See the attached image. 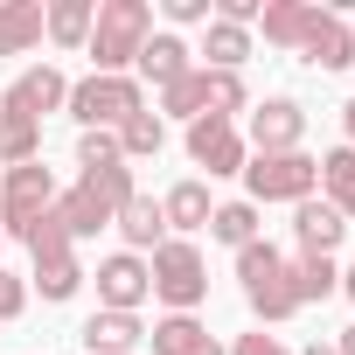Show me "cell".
Listing matches in <instances>:
<instances>
[{
  "label": "cell",
  "mask_w": 355,
  "mask_h": 355,
  "mask_svg": "<svg viewBox=\"0 0 355 355\" xmlns=\"http://www.w3.org/2000/svg\"><path fill=\"white\" fill-rule=\"evenodd\" d=\"M153 35V8L146 0H98V21H91V77H132V56Z\"/></svg>",
  "instance_id": "6da1fadb"
},
{
  "label": "cell",
  "mask_w": 355,
  "mask_h": 355,
  "mask_svg": "<svg viewBox=\"0 0 355 355\" xmlns=\"http://www.w3.org/2000/svg\"><path fill=\"white\" fill-rule=\"evenodd\" d=\"M202 77H209V112H216V119L251 112V84H244V70H202Z\"/></svg>",
  "instance_id": "f546056e"
},
{
  "label": "cell",
  "mask_w": 355,
  "mask_h": 355,
  "mask_svg": "<svg viewBox=\"0 0 355 355\" xmlns=\"http://www.w3.org/2000/svg\"><path fill=\"white\" fill-rule=\"evenodd\" d=\"M42 49V0H0V56Z\"/></svg>",
  "instance_id": "ffe728a7"
},
{
  "label": "cell",
  "mask_w": 355,
  "mask_h": 355,
  "mask_svg": "<svg viewBox=\"0 0 355 355\" xmlns=\"http://www.w3.org/2000/svg\"><path fill=\"white\" fill-rule=\"evenodd\" d=\"M56 174L42 167V160H28V167H8V174H0V237H35L42 230V216L56 209Z\"/></svg>",
  "instance_id": "52a82bcc"
},
{
  "label": "cell",
  "mask_w": 355,
  "mask_h": 355,
  "mask_svg": "<svg viewBox=\"0 0 355 355\" xmlns=\"http://www.w3.org/2000/svg\"><path fill=\"white\" fill-rule=\"evenodd\" d=\"M341 237H348V223H341V209H334V202L306 196V202L293 209V244H300L306 258H334V251H341Z\"/></svg>",
  "instance_id": "9a60e30c"
},
{
  "label": "cell",
  "mask_w": 355,
  "mask_h": 355,
  "mask_svg": "<svg viewBox=\"0 0 355 355\" xmlns=\"http://www.w3.org/2000/svg\"><path fill=\"white\" fill-rule=\"evenodd\" d=\"M306 196H320V160L300 146V153H251L244 160V202H306Z\"/></svg>",
  "instance_id": "5b68a950"
},
{
  "label": "cell",
  "mask_w": 355,
  "mask_h": 355,
  "mask_svg": "<svg viewBox=\"0 0 355 355\" xmlns=\"http://www.w3.org/2000/svg\"><path fill=\"white\" fill-rule=\"evenodd\" d=\"M112 230L125 237V251H139V258H153L160 244H167V216H160V202L153 196H132L119 216H112Z\"/></svg>",
  "instance_id": "ac0fdd59"
},
{
  "label": "cell",
  "mask_w": 355,
  "mask_h": 355,
  "mask_svg": "<svg viewBox=\"0 0 355 355\" xmlns=\"http://www.w3.org/2000/svg\"><path fill=\"white\" fill-rule=\"evenodd\" d=\"M202 355H230V348H223V341H216V334H209V348H202Z\"/></svg>",
  "instance_id": "f35d334b"
},
{
  "label": "cell",
  "mask_w": 355,
  "mask_h": 355,
  "mask_svg": "<svg viewBox=\"0 0 355 355\" xmlns=\"http://www.w3.org/2000/svg\"><path fill=\"white\" fill-rule=\"evenodd\" d=\"M63 112L84 132H119L132 112H146V91H139V77H77L70 98H63Z\"/></svg>",
  "instance_id": "ba28073f"
},
{
  "label": "cell",
  "mask_w": 355,
  "mask_h": 355,
  "mask_svg": "<svg viewBox=\"0 0 355 355\" xmlns=\"http://www.w3.org/2000/svg\"><path fill=\"white\" fill-rule=\"evenodd\" d=\"M230 355H293V348H286L279 334H265V327H251V334H237V341H230Z\"/></svg>",
  "instance_id": "836d02e7"
},
{
  "label": "cell",
  "mask_w": 355,
  "mask_h": 355,
  "mask_svg": "<svg viewBox=\"0 0 355 355\" xmlns=\"http://www.w3.org/2000/svg\"><path fill=\"white\" fill-rule=\"evenodd\" d=\"M341 132H348V139H341V146H348V153H355V98H348V105H341Z\"/></svg>",
  "instance_id": "e575fe53"
},
{
  "label": "cell",
  "mask_w": 355,
  "mask_h": 355,
  "mask_svg": "<svg viewBox=\"0 0 355 355\" xmlns=\"http://www.w3.org/2000/svg\"><path fill=\"white\" fill-rule=\"evenodd\" d=\"M334 355H355V327H341V341H334Z\"/></svg>",
  "instance_id": "d590c367"
},
{
  "label": "cell",
  "mask_w": 355,
  "mask_h": 355,
  "mask_svg": "<svg viewBox=\"0 0 355 355\" xmlns=\"http://www.w3.org/2000/svg\"><path fill=\"white\" fill-rule=\"evenodd\" d=\"M21 313H28V279H15L0 265V320H21Z\"/></svg>",
  "instance_id": "d6a6232c"
},
{
  "label": "cell",
  "mask_w": 355,
  "mask_h": 355,
  "mask_svg": "<svg viewBox=\"0 0 355 355\" xmlns=\"http://www.w3.org/2000/svg\"><path fill=\"white\" fill-rule=\"evenodd\" d=\"M28 160H42V125L0 112V167H28Z\"/></svg>",
  "instance_id": "f1b7e54d"
},
{
  "label": "cell",
  "mask_w": 355,
  "mask_h": 355,
  "mask_svg": "<svg viewBox=\"0 0 355 355\" xmlns=\"http://www.w3.org/2000/svg\"><path fill=\"white\" fill-rule=\"evenodd\" d=\"M160 15H167L174 28H209L216 8H209V0H160Z\"/></svg>",
  "instance_id": "1f68e13d"
},
{
  "label": "cell",
  "mask_w": 355,
  "mask_h": 355,
  "mask_svg": "<svg viewBox=\"0 0 355 355\" xmlns=\"http://www.w3.org/2000/svg\"><path fill=\"white\" fill-rule=\"evenodd\" d=\"M300 355H334V341H306V348H300Z\"/></svg>",
  "instance_id": "8d00e7d4"
},
{
  "label": "cell",
  "mask_w": 355,
  "mask_h": 355,
  "mask_svg": "<svg viewBox=\"0 0 355 355\" xmlns=\"http://www.w3.org/2000/svg\"><path fill=\"white\" fill-rule=\"evenodd\" d=\"M160 216H167V237H196V230H209V216H216V202H209V182H174L167 196H160Z\"/></svg>",
  "instance_id": "e0dca14e"
},
{
  "label": "cell",
  "mask_w": 355,
  "mask_h": 355,
  "mask_svg": "<svg viewBox=\"0 0 355 355\" xmlns=\"http://www.w3.org/2000/svg\"><path fill=\"white\" fill-rule=\"evenodd\" d=\"M160 146H167V119H160L153 105H146V112H132V119L119 125V160H125V167H132V160H153Z\"/></svg>",
  "instance_id": "484cf974"
},
{
  "label": "cell",
  "mask_w": 355,
  "mask_h": 355,
  "mask_svg": "<svg viewBox=\"0 0 355 355\" xmlns=\"http://www.w3.org/2000/svg\"><path fill=\"white\" fill-rule=\"evenodd\" d=\"M0 244H8V237H0Z\"/></svg>",
  "instance_id": "ab89813d"
},
{
  "label": "cell",
  "mask_w": 355,
  "mask_h": 355,
  "mask_svg": "<svg viewBox=\"0 0 355 355\" xmlns=\"http://www.w3.org/2000/svg\"><path fill=\"white\" fill-rule=\"evenodd\" d=\"M139 189H132V167L119 160V167H98V174H84V182H70L63 196H56V223L70 230V244H84V237H98V230H112V216L132 202Z\"/></svg>",
  "instance_id": "7a4b0ae2"
},
{
  "label": "cell",
  "mask_w": 355,
  "mask_h": 355,
  "mask_svg": "<svg viewBox=\"0 0 355 355\" xmlns=\"http://www.w3.org/2000/svg\"><path fill=\"white\" fill-rule=\"evenodd\" d=\"M196 70V49L182 42V35H174V28H153L146 35V49L132 56V77H139V91L153 84V91H167V84H182Z\"/></svg>",
  "instance_id": "5bb4252c"
},
{
  "label": "cell",
  "mask_w": 355,
  "mask_h": 355,
  "mask_svg": "<svg viewBox=\"0 0 355 355\" xmlns=\"http://www.w3.org/2000/svg\"><path fill=\"white\" fill-rule=\"evenodd\" d=\"M77 341H84V355H132V348H146V320L139 313H91L84 327H77Z\"/></svg>",
  "instance_id": "2e32d148"
},
{
  "label": "cell",
  "mask_w": 355,
  "mask_h": 355,
  "mask_svg": "<svg viewBox=\"0 0 355 355\" xmlns=\"http://www.w3.org/2000/svg\"><path fill=\"white\" fill-rule=\"evenodd\" d=\"M286 279H293V300H300V306L341 293V265H334V258H306V251H300V258H286Z\"/></svg>",
  "instance_id": "cb8c5ba5"
},
{
  "label": "cell",
  "mask_w": 355,
  "mask_h": 355,
  "mask_svg": "<svg viewBox=\"0 0 355 355\" xmlns=\"http://www.w3.org/2000/svg\"><path fill=\"white\" fill-rule=\"evenodd\" d=\"M146 348H153V355H202V348H209V327H202L196 313H160V320L146 327Z\"/></svg>",
  "instance_id": "7402d4cb"
},
{
  "label": "cell",
  "mask_w": 355,
  "mask_h": 355,
  "mask_svg": "<svg viewBox=\"0 0 355 355\" xmlns=\"http://www.w3.org/2000/svg\"><path fill=\"white\" fill-rule=\"evenodd\" d=\"M313 0H265V15H258V28H265V42L272 49H293L300 56V42H306V28H313Z\"/></svg>",
  "instance_id": "d6986e66"
},
{
  "label": "cell",
  "mask_w": 355,
  "mask_h": 355,
  "mask_svg": "<svg viewBox=\"0 0 355 355\" xmlns=\"http://www.w3.org/2000/svg\"><path fill=\"white\" fill-rule=\"evenodd\" d=\"M189 160L196 167H209V182H230V174H244V160H251V146H244V132H237V119H216V112H202V119H189Z\"/></svg>",
  "instance_id": "30bf717a"
},
{
  "label": "cell",
  "mask_w": 355,
  "mask_h": 355,
  "mask_svg": "<svg viewBox=\"0 0 355 355\" xmlns=\"http://www.w3.org/2000/svg\"><path fill=\"white\" fill-rule=\"evenodd\" d=\"M300 63L306 70H355V21L348 15H334V8H320L313 15V28H306V42H300Z\"/></svg>",
  "instance_id": "4fadbf2b"
},
{
  "label": "cell",
  "mask_w": 355,
  "mask_h": 355,
  "mask_svg": "<svg viewBox=\"0 0 355 355\" xmlns=\"http://www.w3.org/2000/svg\"><path fill=\"white\" fill-rule=\"evenodd\" d=\"M146 300H153V279H146V258H139V251L98 258V306H105V313H139Z\"/></svg>",
  "instance_id": "7c38bea8"
},
{
  "label": "cell",
  "mask_w": 355,
  "mask_h": 355,
  "mask_svg": "<svg viewBox=\"0 0 355 355\" xmlns=\"http://www.w3.org/2000/svg\"><path fill=\"white\" fill-rule=\"evenodd\" d=\"M63 98H70V77L56 70V63H28V70H15V84L0 91V112H15V119H49V112H63Z\"/></svg>",
  "instance_id": "8fae6325"
},
{
  "label": "cell",
  "mask_w": 355,
  "mask_h": 355,
  "mask_svg": "<svg viewBox=\"0 0 355 355\" xmlns=\"http://www.w3.org/2000/svg\"><path fill=\"white\" fill-rule=\"evenodd\" d=\"M244 146L251 153H300V139H306V105L300 98H251V112H244Z\"/></svg>",
  "instance_id": "9c48e42d"
},
{
  "label": "cell",
  "mask_w": 355,
  "mask_h": 355,
  "mask_svg": "<svg viewBox=\"0 0 355 355\" xmlns=\"http://www.w3.org/2000/svg\"><path fill=\"white\" fill-rule=\"evenodd\" d=\"M202 70H244L251 63V28H230V21H216L209 15V28H202Z\"/></svg>",
  "instance_id": "603a6c76"
},
{
  "label": "cell",
  "mask_w": 355,
  "mask_h": 355,
  "mask_svg": "<svg viewBox=\"0 0 355 355\" xmlns=\"http://www.w3.org/2000/svg\"><path fill=\"white\" fill-rule=\"evenodd\" d=\"M91 21H98V0H56V8H42V35L56 49H84Z\"/></svg>",
  "instance_id": "44dd1931"
},
{
  "label": "cell",
  "mask_w": 355,
  "mask_h": 355,
  "mask_svg": "<svg viewBox=\"0 0 355 355\" xmlns=\"http://www.w3.org/2000/svg\"><path fill=\"white\" fill-rule=\"evenodd\" d=\"M320 202H334L341 223H355V153L348 146H327L320 153Z\"/></svg>",
  "instance_id": "d4e9b609"
},
{
  "label": "cell",
  "mask_w": 355,
  "mask_h": 355,
  "mask_svg": "<svg viewBox=\"0 0 355 355\" xmlns=\"http://www.w3.org/2000/svg\"><path fill=\"white\" fill-rule=\"evenodd\" d=\"M153 112H160V119H182V125H189V119H202V112H209V77H202V63H196L182 84H167Z\"/></svg>",
  "instance_id": "4316f807"
},
{
  "label": "cell",
  "mask_w": 355,
  "mask_h": 355,
  "mask_svg": "<svg viewBox=\"0 0 355 355\" xmlns=\"http://www.w3.org/2000/svg\"><path fill=\"white\" fill-rule=\"evenodd\" d=\"M28 258H35V272H28V293H42L49 306H63V300H77L84 293V258H77V244H70V230L56 223V209L42 216V230L28 237Z\"/></svg>",
  "instance_id": "8992f818"
},
{
  "label": "cell",
  "mask_w": 355,
  "mask_h": 355,
  "mask_svg": "<svg viewBox=\"0 0 355 355\" xmlns=\"http://www.w3.org/2000/svg\"><path fill=\"white\" fill-rule=\"evenodd\" d=\"M77 167H84V174L119 167V132H84V139H77Z\"/></svg>",
  "instance_id": "4dcf8cb0"
},
{
  "label": "cell",
  "mask_w": 355,
  "mask_h": 355,
  "mask_svg": "<svg viewBox=\"0 0 355 355\" xmlns=\"http://www.w3.org/2000/svg\"><path fill=\"white\" fill-rule=\"evenodd\" d=\"M237 286H244V306H251L265 327H279V320H293V313H300L293 279H286V251H279L272 237H258V244H244V251H237Z\"/></svg>",
  "instance_id": "3957f363"
},
{
  "label": "cell",
  "mask_w": 355,
  "mask_h": 355,
  "mask_svg": "<svg viewBox=\"0 0 355 355\" xmlns=\"http://www.w3.org/2000/svg\"><path fill=\"white\" fill-rule=\"evenodd\" d=\"M258 202H216V216H209V237L216 244H230V251H244V244H258Z\"/></svg>",
  "instance_id": "83f0119b"
},
{
  "label": "cell",
  "mask_w": 355,
  "mask_h": 355,
  "mask_svg": "<svg viewBox=\"0 0 355 355\" xmlns=\"http://www.w3.org/2000/svg\"><path fill=\"white\" fill-rule=\"evenodd\" d=\"M146 279H153V300L167 313H196L209 300V265H202V244L196 237H167L146 258Z\"/></svg>",
  "instance_id": "277c9868"
},
{
  "label": "cell",
  "mask_w": 355,
  "mask_h": 355,
  "mask_svg": "<svg viewBox=\"0 0 355 355\" xmlns=\"http://www.w3.org/2000/svg\"><path fill=\"white\" fill-rule=\"evenodd\" d=\"M341 293H348V306H355V265H348V272H341Z\"/></svg>",
  "instance_id": "74e56055"
}]
</instances>
